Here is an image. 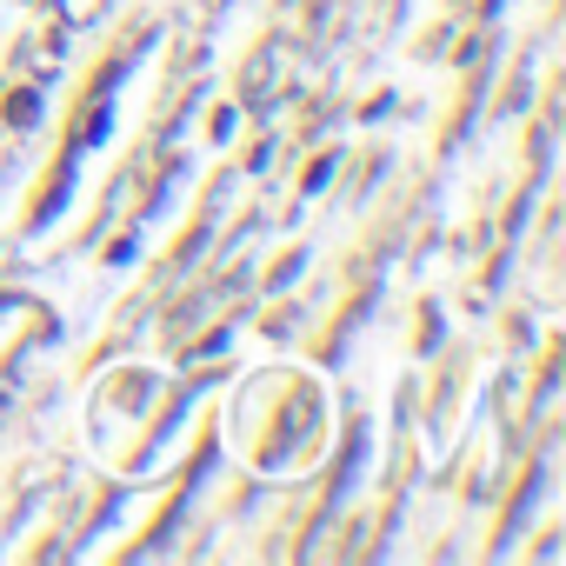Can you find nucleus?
I'll list each match as a JSON object with an SVG mask.
<instances>
[{
	"label": "nucleus",
	"mask_w": 566,
	"mask_h": 566,
	"mask_svg": "<svg viewBox=\"0 0 566 566\" xmlns=\"http://www.w3.org/2000/svg\"><path fill=\"white\" fill-rule=\"evenodd\" d=\"M34 114H41V101H34V94H14V101H8V120H14V127H28Z\"/></svg>",
	"instance_id": "f257e3e1"
}]
</instances>
